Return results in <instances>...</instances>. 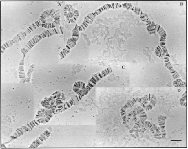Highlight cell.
<instances>
[{
  "mask_svg": "<svg viewBox=\"0 0 188 149\" xmlns=\"http://www.w3.org/2000/svg\"><path fill=\"white\" fill-rule=\"evenodd\" d=\"M23 33V32H21L19 34H18L17 36L14 37L11 40H10L9 47H10L12 46L14 43H17V41L22 36Z\"/></svg>",
  "mask_w": 188,
  "mask_h": 149,
  "instance_id": "cell-18",
  "label": "cell"
},
{
  "mask_svg": "<svg viewBox=\"0 0 188 149\" xmlns=\"http://www.w3.org/2000/svg\"><path fill=\"white\" fill-rule=\"evenodd\" d=\"M10 40L6 42L5 43H3V45L1 46V54H3L6 49L8 47H9L10 46Z\"/></svg>",
  "mask_w": 188,
  "mask_h": 149,
  "instance_id": "cell-22",
  "label": "cell"
},
{
  "mask_svg": "<svg viewBox=\"0 0 188 149\" xmlns=\"http://www.w3.org/2000/svg\"><path fill=\"white\" fill-rule=\"evenodd\" d=\"M76 43L72 42V43H67V45L63 49V51L60 52V56L62 59L64 58L66 55L70 52V49L76 45Z\"/></svg>",
  "mask_w": 188,
  "mask_h": 149,
  "instance_id": "cell-12",
  "label": "cell"
},
{
  "mask_svg": "<svg viewBox=\"0 0 188 149\" xmlns=\"http://www.w3.org/2000/svg\"><path fill=\"white\" fill-rule=\"evenodd\" d=\"M141 105L147 111L151 110V109H152L153 108V106L151 105V104H149V105H147V106H145V104H144V103L142 102L141 103Z\"/></svg>",
  "mask_w": 188,
  "mask_h": 149,
  "instance_id": "cell-25",
  "label": "cell"
},
{
  "mask_svg": "<svg viewBox=\"0 0 188 149\" xmlns=\"http://www.w3.org/2000/svg\"><path fill=\"white\" fill-rule=\"evenodd\" d=\"M148 97L149 96H148L147 95H146L143 97H140V98L137 97V98H132L131 100H129V101L127 102L126 104L123 107L122 109L125 110V109L128 108L132 107L137 102L141 103L143 102L144 104H145L147 101L149 100V97Z\"/></svg>",
  "mask_w": 188,
  "mask_h": 149,
  "instance_id": "cell-3",
  "label": "cell"
},
{
  "mask_svg": "<svg viewBox=\"0 0 188 149\" xmlns=\"http://www.w3.org/2000/svg\"><path fill=\"white\" fill-rule=\"evenodd\" d=\"M41 25V19L40 18L39 20L37 21L36 22H35L34 23H33L32 25L30 26L25 30V31L22 34V36H21V37L23 39V38H25L27 36V35L28 34L30 33L31 32H32L34 30L36 29L37 27H39L40 25Z\"/></svg>",
  "mask_w": 188,
  "mask_h": 149,
  "instance_id": "cell-9",
  "label": "cell"
},
{
  "mask_svg": "<svg viewBox=\"0 0 188 149\" xmlns=\"http://www.w3.org/2000/svg\"><path fill=\"white\" fill-rule=\"evenodd\" d=\"M74 104V99H72L68 102L66 103L65 104V108L63 110H67V109L69 108H70V106H72Z\"/></svg>",
  "mask_w": 188,
  "mask_h": 149,
  "instance_id": "cell-24",
  "label": "cell"
},
{
  "mask_svg": "<svg viewBox=\"0 0 188 149\" xmlns=\"http://www.w3.org/2000/svg\"><path fill=\"white\" fill-rule=\"evenodd\" d=\"M27 128V127L25 125V126H22V127L17 129L14 133L10 137V139L11 140L17 139L18 137L23 135L26 132V130Z\"/></svg>",
  "mask_w": 188,
  "mask_h": 149,
  "instance_id": "cell-13",
  "label": "cell"
},
{
  "mask_svg": "<svg viewBox=\"0 0 188 149\" xmlns=\"http://www.w3.org/2000/svg\"><path fill=\"white\" fill-rule=\"evenodd\" d=\"M156 28L157 29V32L159 34V36H160V41L161 45H165L167 37L166 32L160 25H156Z\"/></svg>",
  "mask_w": 188,
  "mask_h": 149,
  "instance_id": "cell-10",
  "label": "cell"
},
{
  "mask_svg": "<svg viewBox=\"0 0 188 149\" xmlns=\"http://www.w3.org/2000/svg\"><path fill=\"white\" fill-rule=\"evenodd\" d=\"M71 39L73 42L75 43H76L79 39V30H78V26L77 25L73 30L72 38Z\"/></svg>",
  "mask_w": 188,
  "mask_h": 149,
  "instance_id": "cell-14",
  "label": "cell"
},
{
  "mask_svg": "<svg viewBox=\"0 0 188 149\" xmlns=\"http://www.w3.org/2000/svg\"><path fill=\"white\" fill-rule=\"evenodd\" d=\"M47 31L48 32V37H50L52 35L56 34H59V32L58 28H54V29L47 30Z\"/></svg>",
  "mask_w": 188,
  "mask_h": 149,
  "instance_id": "cell-19",
  "label": "cell"
},
{
  "mask_svg": "<svg viewBox=\"0 0 188 149\" xmlns=\"http://www.w3.org/2000/svg\"><path fill=\"white\" fill-rule=\"evenodd\" d=\"M41 122L40 120H38L36 122V120H34L30 122V123L28 124L25 125L27 127L26 131H30V130H32L34 127H35L36 125H38Z\"/></svg>",
  "mask_w": 188,
  "mask_h": 149,
  "instance_id": "cell-17",
  "label": "cell"
},
{
  "mask_svg": "<svg viewBox=\"0 0 188 149\" xmlns=\"http://www.w3.org/2000/svg\"><path fill=\"white\" fill-rule=\"evenodd\" d=\"M60 18L58 10L53 9L45 10L40 16L41 25L45 29H54L59 23Z\"/></svg>",
  "mask_w": 188,
  "mask_h": 149,
  "instance_id": "cell-1",
  "label": "cell"
},
{
  "mask_svg": "<svg viewBox=\"0 0 188 149\" xmlns=\"http://www.w3.org/2000/svg\"><path fill=\"white\" fill-rule=\"evenodd\" d=\"M96 16V15L94 13H89L85 18L82 24L78 26V30L79 31H83L86 29L89 25L91 24L94 21Z\"/></svg>",
  "mask_w": 188,
  "mask_h": 149,
  "instance_id": "cell-4",
  "label": "cell"
},
{
  "mask_svg": "<svg viewBox=\"0 0 188 149\" xmlns=\"http://www.w3.org/2000/svg\"><path fill=\"white\" fill-rule=\"evenodd\" d=\"M48 37V32L47 30L43 31L42 33L41 34H40L38 35V39L39 41H40L41 40L44 38Z\"/></svg>",
  "mask_w": 188,
  "mask_h": 149,
  "instance_id": "cell-23",
  "label": "cell"
},
{
  "mask_svg": "<svg viewBox=\"0 0 188 149\" xmlns=\"http://www.w3.org/2000/svg\"><path fill=\"white\" fill-rule=\"evenodd\" d=\"M123 6L124 8H126L127 9H129V10H132L136 13L137 14H139L140 12V11L141 9L139 8H137V7H133L130 3H123Z\"/></svg>",
  "mask_w": 188,
  "mask_h": 149,
  "instance_id": "cell-16",
  "label": "cell"
},
{
  "mask_svg": "<svg viewBox=\"0 0 188 149\" xmlns=\"http://www.w3.org/2000/svg\"><path fill=\"white\" fill-rule=\"evenodd\" d=\"M140 119H141L142 121L144 122L145 123V121H146L147 119V114L146 113V112L144 111V109L143 108H141V110L140 111Z\"/></svg>",
  "mask_w": 188,
  "mask_h": 149,
  "instance_id": "cell-20",
  "label": "cell"
},
{
  "mask_svg": "<svg viewBox=\"0 0 188 149\" xmlns=\"http://www.w3.org/2000/svg\"><path fill=\"white\" fill-rule=\"evenodd\" d=\"M64 15L68 23H75L79 16V12L70 5H67L65 8Z\"/></svg>",
  "mask_w": 188,
  "mask_h": 149,
  "instance_id": "cell-2",
  "label": "cell"
},
{
  "mask_svg": "<svg viewBox=\"0 0 188 149\" xmlns=\"http://www.w3.org/2000/svg\"><path fill=\"white\" fill-rule=\"evenodd\" d=\"M39 42L38 38V35H36L34 36L33 38L30 39L28 42V44L26 45L21 50V52L23 53V54H27L28 51H30L34 46L35 45Z\"/></svg>",
  "mask_w": 188,
  "mask_h": 149,
  "instance_id": "cell-6",
  "label": "cell"
},
{
  "mask_svg": "<svg viewBox=\"0 0 188 149\" xmlns=\"http://www.w3.org/2000/svg\"><path fill=\"white\" fill-rule=\"evenodd\" d=\"M166 119L167 117L163 116H160L158 118V125L160 126L161 130L162 138H165L166 135L165 130V123Z\"/></svg>",
  "mask_w": 188,
  "mask_h": 149,
  "instance_id": "cell-11",
  "label": "cell"
},
{
  "mask_svg": "<svg viewBox=\"0 0 188 149\" xmlns=\"http://www.w3.org/2000/svg\"><path fill=\"white\" fill-rule=\"evenodd\" d=\"M122 7V5L121 4H118V3H112L111 4H106L103 7H101L99 9H97L94 13L97 16V15H99L100 14L102 13L103 12L105 11L106 10H108L110 8H113V9H116V8H121Z\"/></svg>",
  "mask_w": 188,
  "mask_h": 149,
  "instance_id": "cell-8",
  "label": "cell"
},
{
  "mask_svg": "<svg viewBox=\"0 0 188 149\" xmlns=\"http://www.w3.org/2000/svg\"><path fill=\"white\" fill-rule=\"evenodd\" d=\"M52 116H53L51 114L49 115L48 116V117H47L45 119V121L46 122H49V120H50V118H51L52 117Z\"/></svg>",
  "mask_w": 188,
  "mask_h": 149,
  "instance_id": "cell-26",
  "label": "cell"
},
{
  "mask_svg": "<svg viewBox=\"0 0 188 149\" xmlns=\"http://www.w3.org/2000/svg\"><path fill=\"white\" fill-rule=\"evenodd\" d=\"M99 81H100V80L97 77V74H95L93 76L92 78L89 80V82H88V85L86 87L84 90V92L83 93V96L86 95Z\"/></svg>",
  "mask_w": 188,
  "mask_h": 149,
  "instance_id": "cell-7",
  "label": "cell"
},
{
  "mask_svg": "<svg viewBox=\"0 0 188 149\" xmlns=\"http://www.w3.org/2000/svg\"><path fill=\"white\" fill-rule=\"evenodd\" d=\"M164 63H165V66L167 68V69L170 71V73L172 75L173 78L174 79H178L180 78V75L174 69L173 67L170 63L169 60V57L165 56L164 57Z\"/></svg>",
  "mask_w": 188,
  "mask_h": 149,
  "instance_id": "cell-5",
  "label": "cell"
},
{
  "mask_svg": "<svg viewBox=\"0 0 188 149\" xmlns=\"http://www.w3.org/2000/svg\"><path fill=\"white\" fill-rule=\"evenodd\" d=\"M42 141H40L39 139H36V140L34 141L31 144L30 146H29V148H35L38 147L39 145H40L41 144Z\"/></svg>",
  "mask_w": 188,
  "mask_h": 149,
  "instance_id": "cell-21",
  "label": "cell"
},
{
  "mask_svg": "<svg viewBox=\"0 0 188 149\" xmlns=\"http://www.w3.org/2000/svg\"><path fill=\"white\" fill-rule=\"evenodd\" d=\"M112 72V70L111 68L110 67L104 69L101 73L97 74V77L98 79L100 80L101 79L104 78L106 76L111 73Z\"/></svg>",
  "mask_w": 188,
  "mask_h": 149,
  "instance_id": "cell-15",
  "label": "cell"
}]
</instances>
